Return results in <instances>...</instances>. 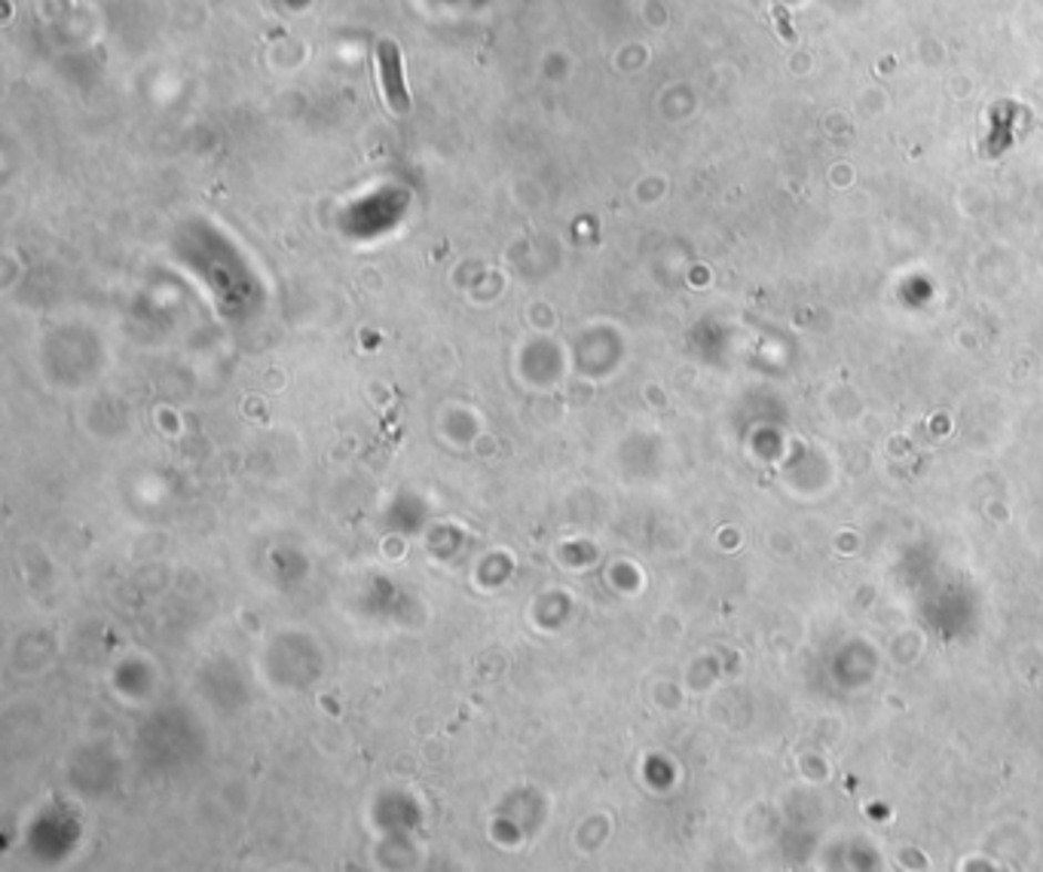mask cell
<instances>
[{
  "label": "cell",
  "mask_w": 1043,
  "mask_h": 872,
  "mask_svg": "<svg viewBox=\"0 0 1043 872\" xmlns=\"http://www.w3.org/2000/svg\"><path fill=\"white\" fill-rule=\"evenodd\" d=\"M380 80L382 92H386V102L392 111L405 114L410 107L408 86H405V62H401V50L392 40H382L380 43Z\"/></svg>",
  "instance_id": "1"
}]
</instances>
